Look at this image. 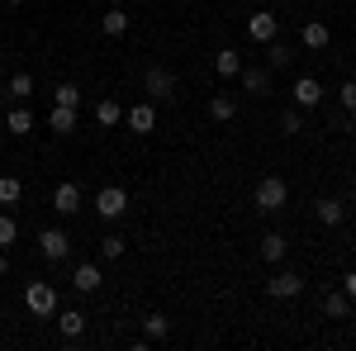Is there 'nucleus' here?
<instances>
[{
    "label": "nucleus",
    "instance_id": "1",
    "mask_svg": "<svg viewBox=\"0 0 356 351\" xmlns=\"http://www.w3.org/2000/svg\"><path fill=\"white\" fill-rule=\"evenodd\" d=\"M252 199H257V209H261V214H275V209H285L290 186H285L280 176H261V181H257V190H252Z\"/></svg>",
    "mask_w": 356,
    "mask_h": 351
},
{
    "label": "nucleus",
    "instance_id": "2",
    "mask_svg": "<svg viewBox=\"0 0 356 351\" xmlns=\"http://www.w3.org/2000/svg\"><path fill=\"white\" fill-rule=\"evenodd\" d=\"M24 304H29V313H33V318H53V313H57L53 285H48V280H33V285L24 290Z\"/></svg>",
    "mask_w": 356,
    "mask_h": 351
},
{
    "label": "nucleus",
    "instance_id": "3",
    "mask_svg": "<svg viewBox=\"0 0 356 351\" xmlns=\"http://www.w3.org/2000/svg\"><path fill=\"white\" fill-rule=\"evenodd\" d=\"M266 295L271 299H300L304 295V275L300 270H275L271 280H266Z\"/></svg>",
    "mask_w": 356,
    "mask_h": 351
},
{
    "label": "nucleus",
    "instance_id": "4",
    "mask_svg": "<svg viewBox=\"0 0 356 351\" xmlns=\"http://www.w3.org/2000/svg\"><path fill=\"white\" fill-rule=\"evenodd\" d=\"M38 252H43L48 261H67V256H72V238H67L62 228H43V233H38Z\"/></svg>",
    "mask_w": 356,
    "mask_h": 351
},
{
    "label": "nucleus",
    "instance_id": "5",
    "mask_svg": "<svg viewBox=\"0 0 356 351\" xmlns=\"http://www.w3.org/2000/svg\"><path fill=\"white\" fill-rule=\"evenodd\" d=\"M124 209H129V190L124 186H105L100 195H95V214L100 218H119Z\"/></svg>",
    "mask_w": 356,
    "mask_h": 351
},
{
    "label": "nucleus",
    "instance_id": "6",
    "mask_svg": "<svg viewBox=\"0 0 356 351\" xmlns=\"http://www.w3.org/2000/svg\"><path fill=\"white\" fill-rule=\"evenodd\" d=\"M143 85H147V100H171V95H176V76H171L166 67H147Z\"/></svg>",
    "mask_w": 356,
    "mask_h": 351
},
{
    "label": "nucleus",
    "instance_id": "7",
    "mask_svg": "<svg viewBox=\"0 0 356 351\" xmlns=\"http://www.w3.org/2000/svg\"><path fill=\"white\" fill-rule=\"evenodd\" d=\"M124 124H129L134 133H152V129H157V100H138V105L124 114Z\"/></svg>",
    "mask_w": 356,
    "mask_h": 351
},
{
    "label": "nucleus",
    "instance_id": "8",
    "mask_svg": "<svg viewBox=\"0 0 356 351\" xmlns=\"http://www.w3.org/2000/svg\"><path fill=\"white\" fill-rule=\"evenodd\" d=\"M275 33H280V19H275L271 10H257V15L247 19V38H252V43H271Z\"/></svg>",
    "mask_w": 356,
    "mask_h": 351
},
{
    "label": "nucleus",
    "instance_id": "9",
    "mask_svg": "<svg viewBox=\"0 0 356 351\" xmlns=\"http://www.w3.org/2000/svg\"><path fill=\"white\" fill-rule=\"evenodd\" d=\"M53 209L57 214H76V209H81V186H76V181H62V186L53 190Z\"/></svg>",
    "mask_w": 356,
    "mask_h": 351
},
{
    "label": "nucleus",
    "instance_id": "10",
    "mask_svg": "<svg viewBox=\"0 0 356 351\" xmlns=\"http://www.w3.org/2000/svg\"><path fill=\"white\" fill-rule=\"evenodd\" d=\"M342 214H347V204H342V199H332V195L314 199V218H318L323 228H337V223H342Z\"/></svg>",
    "mask_w": 356,
    "mask_h": 351
},
{
    "label": "nucleus",
    "instance_id": "11",
    "mask_svg": "<svg viewBox=\"0 0 356 351\" xmlns=\"http://www.w3.org/2000/svg\"><path fill=\"white\" fill-rule=\"evenodd\" d=\"M238 76H243L247 95H266V90H271V67H243Z\"/></svg>",
    "mask_w": 356,
    "mask_h": 351
},
{
    "label": "nucleus",
    "instance_id": "12",
    "mask_svg": "<svg viewBox=\"0 0 356 351\" xmlns=\"http://www.w3.org/2000/svg\"><path fill=\"white\" fill-rule=\"evenodd\" d=\"M5 133H10V138H29V133H33V114H29L24 105H15L10 114H5Z\"/></svg>",
    "mask_w": 356,
    "mask_h": 351
},
{
    "label": "nucleus",
    "instance_id": "13",
    "mask_svg": "<svg viewBox=\"0 0 356 351\" xmlns=\"http://www.w3.org/2000/svg\"><path fill=\"white\" fill-rule=\"evenodd\" d=\"M318 100H323V85L314 81V76H300V81H295V105H300V109H314Z\"/></svg>",
    "mask_w": 356,
    "mask_h": 351
},
{
    "label": "nucleus",
    "instance_id": "14",
    "mask_svg": "<svg viewBox=\"0 0 356 351\" xmlns=\"http://www.w3.org/2000/svg\"><path fill=\"white\" fill-rule=\"evenodd\" d=\"M214 72H219L223 81H233V76L243 72V53H238V48H223V53H214Z\"/></svg>",
    "mask_w": 356,
    "mask_h": 351
},
{
    "label": "nucleus",
    "instance_id": "15",
    "mask_svg": "<svg viewBox=\"0 0 356 351\" xmlns=\"http://www.w3.org/2000/svg\"><path fill=\"white\" fill-rule=\"evenodd\" d=\"M285 233H266V238H261V261H266V266H280V261H285Z\"/></svg>",
    "mask_w": 356,
    "mask_h": 351
},
{
    "label": "nucleus",
    "instance_id": "16",
    "mask_svg": "<svg viewBox=\"0 0 356 351\" xmlns=\"http://www.w3.org/2000/svg\"><path fill=\"white\" fill-rule=\"evenodd\" d=\"M300 38H304V48H314V53H318V48H328V24H323V19H309V24L300 28Z\"/></svg>",
    "mask_w": 356,
    "mask_h": 351
},
{
    "label": "nucleus",
    "instance_id": "17",
    "mask_svg": "<svg viewBox=\"0 0 356 351\" xmlns=\"http://www.w3.org/2000/svg\"><path fill=\"white\" fill-rule=\"evenodd\" d=\"M48 129H53V133H76V109L53 105L48 109Z\"/></svg>",
    "mask_w": 356,
    "mask_h": 351
},
{
    "label": "nucleus",
    "instance_id": "18",
    "mask_svg": "<svg viewBox=\"0 0 356 351\" xmlns=\"http://www.w3.org/2000/svg\"><path fill=\"white\" fill-rule=\"evenodd\" d=\"M72 285H76L81 295H95V290H100V266L81 261V266H76V275H72Z\"/></svg>",
    "mask_w": 356,
    "mask_h": 351
},
{
    "label": "nucleus",
    "instance_id": "19",
    "mask_svg": "<svg viewBox=\"0 0 356 351\" xmlns=\"http://www.w3.org/2000/svg\"><path fill=\"white\" fill-rule=\"evenodd\" d=\"M323 313H328V318H352V299H347V290L323 295Z\"/></svg>",
    "mask_w": 356,
    "mask_h": 351
},
{
    "label": "nucleus",
    "instance_id": "20",
    "mask_svg": "<svg viewBox=\"0 0 356 351\" xmlns=\"http://www.w3.org/2000/svg\"><path fill=\"white\" fill-rule=\"evenodd\" d=\"M5 95H10V100H19V105H24L29 95H33V76H29V72H15V76H10V81H5Z\"/></svg>",
    "mask_w": 356,
    "mask_h": 351
},
{
    "label": "nucleus",
    "instance_id": "21",
    "mask_svg": "<svg viewBox=\"0 0 356 351\" xmlns=\"http://www.w3.org/2000/svg\"><path fill=\"white\" fill-rule=\"evenodd\" d=\"M209 119L233 124V119H238V100H233V95H214V100H209Z\"/></svg>",
    "mask_w": 356,
    "mask_h": 351
},
{
    "label": "nucleus",
    "instance_id": "22",
    "mask_svg": "<svg viewBox=\"0 0 356 351\" xmlns=\"http://www.w3.org/2000/svg\"><path fill=\"white\" fill-rule=\"evenodd\" d=\"M100 28H105L110 38H124V33H129V15H124V5H110V15L100 19Z\"/></svg>",
    "mask_w": 356,
    "mask_h": 351
},
{
    "label": "nucleus",
    "instance_id": "23",
    "mask_svg": "<svg viewBox=\"0 0 356 351\" xmlns=\"http://www.w3.org/2000/svg\"><path fill=\"white\" fill-rule=\"evenodd\" d=\"M57 327H62V337H81L86 332V313L81 309H67V313H57Z\"/></svg>",
    "mask_w": 356,
    "mask_h": 351
},
{
    "label": "nucleus",
    "instance_id": "24",
    "mask_svg": "<svg viewBox=\"0 0 356 351\" xmlns=\"http://www.w3.org/2000/svg\"><path fill=\"white\" fill-rule=\"evenodd\" d=\"M95 124H100V129L124 124V109H119V100H100V105H95Z\"/></svg>",
    "mask_w": 356,
    "mask_h": 351
},
{
    "label": "nucleus",
    "instance_id": "25",
    "mask_svg": "<svg viewBox=\"0 0 356 351\" xmlns=\"http://www.w3.org/2000/svg\"><path fill=\"white\" fill-rule=\"evenodd\" d=\"M166 332H171V318H162V313H147L143 318V337L147 342H166Z\"/></svg>",
    "mask_w": 356,
    "mask_h": 351
},
{
    "label": "nucleus",
    "instance_id": "26",
    "mask_svg": "<svg viewBox=\"0 0 356 351\" xmlns=\"http://www.w3.org/2000/svg\"><path fill=\"white\" fill-rule=\"evenodd\" d=\"M53 105L81 109V90H76V81H62V85H53Z\"/></svg>",
    "mask_w": 356,
    "mask_h": 351
},
{
    "label": "nucleus",
    "instance_id": "27",
    "mask_svg": "<svg viewBox=\"0 0 356 351\" xmlns=\"http://www.w3.org/2000/svg\"><path fill=\"white\" fill-rule=\"evenodd\" d=\"M266 62H271V67H290V62H295V48L280 43V38H271V43H266Z\"/></svg>",
    "mask_w": 356,
    "mask_h": 351
},
{
    "label": "nucleus",
    "instance_id": "28",
    "mask_svg": "<svg viewBox=\"0 0 356 351\" xmlns=\"http://www.w3.org/2000/svg\"><path fill=\"white\" fill-rule=\"evenodd\" d=\"M280 133H285V138H300V133H304V109H300V105L280 114Z\"/></svg>",
    "mask_w": 356,
    "mask_h": 351
},
{
    "label": "nucleus",
    "instance_id": "29",
    "mask_svg": "<svg viewBox=\"0 0 356 351\" xmlns=\"http://www.w3.org/2000/svg\"><path fill=\"white\" fill-rule=\"evenodd\" d=\"M124 238H119V233H105V238H100V256H105V261H119V256H124Z\"/></svg>",
    "mask_w": 356,
    "mask_h": 351
},
{
    "label": "nucleus",
    "instance_id": "30",
    "mask_svg": "<svg viewBox=\"0 0 356 351\" xmlns=\"http://www.w3.org/2000/svg\"><path fill=\"white\" fill-rule=\"evenodd\" d=\"M19 195H24V186H19L15 176H0V204H15Z\"/></svg>",
    "mask_w": 356,
    "mask_h": 351
},
{
    "label": "nucleus",
    "instance_id": "31",
    "mask_svg": "<svg viewBox=\"0 0 356 351\" xmlns=\"http://www.w3.org/2000/svg\"><path fill=\"white\" fill-rule=\"evenodd\" d=\"M15 238H19V223H15L10 214H0V247H10Z\"/></svg>",
    "mask_w": 356,
    "mask_h": 351
},
{
    "label": "nucleus",
    "instance_id": "32",
    "mask_svg": "<svg viewBox=\"0 0 356 351\" xmlns=\"http://www.w3.org/2000/svg\"><path fill=\"white\" fill-rule=\"evenodd\" d=\"M342 105H347V109L356 114V81H347V85H342Z\"/></svg>",
    "mask_w": 356,
    "mask_h": 351
},
{
    "label": "nucleus",
    "instance_id": "33",
    "mask_svg": "<svg viewBox=\"0 0 356 351\" xmlns=\"http://www.w3.org/2000/svg\"><path fill=\"white\" fill-rule=\"evenodd\" d=\"M342 290H347V299L356 304V270H347V275H342Z\"/></svg>",
    "mask_w": 356,
    "mask_h": 351
},
{
    "label": "nucleus",
    "instance_id": "34",
    "mask_svg": "<svg viewBox=\"0 0 356 351\" xmlns=\"http://www.w3.org/2000/svg\"><path fill=\"white\" fill-rule=\"evenodd\" d=\"M10 275V256H5V247H0V280Z\"/></svg>",
    "mask_w": 356,
    "mask_h": 351
},
{
    "label": "nucleus",
    "instance_id": "35",
    "mask_svg": "<svg viewBox=\"0 0 356 351\" xmlns=\"http://www.w3.org/2000/svg\"><path fill=\"white\" fill-rule=\"evenodd\" d=\"M5 138H10V133H5V129H0V147H5Z\"/></svg>",
    "mask_w": 356,
    "mask_h": 351
},
{
    "label": "nucleus",
    "instance_id": "36",
    "mask_svg": "<svg viewBox=\"0 0 356 351\" xmlns=\"http://www.w3.org/2000/svg\"><path fill=\"white\" fill-rule=\"evenodd\" d=\"M275 5H295V0H275Z\"/></svg>",
    "mask_w": 356,
    "mask_h": 351
},
{
    "label": "nucleus",
    "instance_id": "37",
    "mask_svg": "<svg viewBox=\"0 0 356 351\" xmlns=\"http://www.w3.org/2000/svg\"><path fill=\"white\" fill-rule=\"evenodd\" d=\"M110 5H124V0H110Z\"/></svg>",
    "mask_w": 356,
    "mask_h": 351
}]
</instances>
